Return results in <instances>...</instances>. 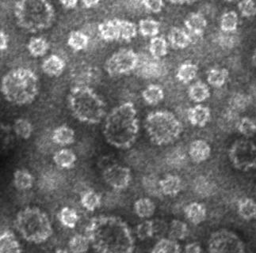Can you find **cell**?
<instances>
[{
    "instance_id": "cell-12",
    "label": "cell",
    "mask_w": 256,
    "mask_h": 253,
    "mask_svg": "<svg viewBox=\"0 0 256 253\" xmlns=\"http://www.w3.org/2000/svg\"><path fill=\"white\" fill-rule=\"evenodd\" d=\"M104 178L107 185L114 190L122 191L128 188L132 176L128 168L116 164L104 172Z\"/></svg>"
},
{
    "instance_id": "cell-24",
    "label": "cell",
    "mask_w": 256,
    "mask_h": 253,
    "mask_svg": "<svg viewBox=\"0 0 256 253\" xmlns=\"http://www.w3.org/2000/svg\"><path fill=\"white\" fill-rule=\"evenodd\" d=\"M189 227L188 224L181 220L174 219L169 224L168 236L172 240L178 242L184 241L189 236Z\"/></svg>"
},
{
    "instance_id": "cell-23",
    "label": "cell",
    "mask_w": 256,
    "mask_h": 253,
    "mask_svg": "<svg viewBox=\"0 0 256 253\" xmlns=\"http://www.w3.org/2000/svg\"><path fill=\"white\" fill-rule=\"evenodd\" d=\"M216 186L214 181L206 177H198L194 181V191L198 196L207 198L216 193Z\"/></svg>"
},
{
    "instance_id": "cell-44",
    "label": "cell",
    "mask_w": 256,
    "mask_h": 253,
    "mask_svg": "<svg viewBox=\"0 0 256 253\" xmlns=\"http://www.w3.org/2000/svg\"><path fill=\"white\" fill-rule=\"evenodd\" d=\"M14 131L18 137L23 139H29L32 135V126L29 120L18 119L14 124Z\"/></svg>"
},
{
    "instance_id": "cell-30",
    "label": "cell",
    "mask_w": 256,
    "mask_h": 253,
    "mask_svg": "<svg viewBox=\"0 0 256 253\" xmlns=\"http://www.w3.org/2000/svg\"><path fill=\"white\" fill-rule=\"evenodd\" d=\"M150 253H182V250L178 242L164 238L156 242Z\"/></svg>"
},
{
    "instance_id": "cell-15",
    "label": "cell",
    "mask_w": 256,
    "mask_h": 253,
    "mask_svg": "<svg viewBox=\"0 0 256 253\" xmlns=\"http://www.w3.org/2000/svg\"><path fill=\"white\" fill-rule=\"evenodd\" d=\"M240 119L239 112L232 110L228 107L219 116L218 126L223 132L231 133L237 130Z\"/></svg>"
},
{
    "instance_id": "cell-26",
    "label": "cell",
    "mask_w": 256,
    "mask_h": 253,
    "mask_svg": "<svg viewBox=\"0 0 256 253\" xmlns=\"http://www.w3.org/2000/svg\"><path fill=\"white\" fill-rule=\"evenodd\" d=\"M134 209L138 217L148 219L152 217L155 214L156 205L150 199L140 198L134 204Z\"/></svg>"
},
{
    "instance_id": "cell-54",
    "label": "cell",
    "mask_w": 256,
    "mask_h": 253,
    "mask_svg": "<svg viewBox=\"0 0 256 253\" xmlns=\"http://www.w3.org/2000/svg\"><path fill=\"white\" fill-rule=\"evenodd\" d=\"M184 253H204L201 245L198 242H192L185 246Z\"/></svg>"
},
{
    "instance_id": "cell-7",
    "label": "cell",
    "mask_w": 256,
    "mask_h": 253,
    "mask_svg": "<svg viewBox=\"0 0 256 253\" xmlns=\"http://www.w3.org/2000/svg\"><path fill=\"white\" fill-rule=\"evenodd\" d=\"M144 128L152 143L162 146L178 139L182 132V124L172 112L155 111L148 115Z\"/></svg>"
},
{
    "instance_id": "cell-52",
    "label": "cell",
    "mask_w": 256,
    "mask_h": 253,
    "mask_svg": "<svg viewBox=\"0 0 256 253\" xmlns=\"http://www.w3.org/2000/svg\"><path fill=\"white\" fill-rule=\"evenodd\" d=\"M238 9L241 15L252 17L256 15V2L252 0H244L238 3Z\"/></svg>"
},
{
    "instance_id": "cell-48",
    "label": "cell",
    "mask_w": 256,
    "mask_h": 253,
    "mask_svg": "<svg viewBox=\"0 0 256 253\" xmlns=\"http://www.w3.org/2000/svg\"><path fill=\"white\" fill-rule=\"evenodd\" d=\"M136 236L140 241L153 238L152 220H146L136 226Z\"/></svg>"
},
{
    "instance_id": "cell-34",
    "label": "cell",
    "mask_w": 256,
    "mask_h": 253,
    "mask_svg": "<svg viewBox=\"0 0 256 253\" xmlns=\"http://www.w3.org/2000/svg\"><path fill=\"white\" fill-rule=\"evenodd\" d=\"M58 219L64 227L66 228L73 229L76 227L80 217L75 209L64 207L60 211L58 214Z\"/></svg>"
},
{
    "instance_id": "cell-27",
    "label": "cell",
    "mask_w": 256,
    "mask_h": 253,
    "mask_svg": "<svg viewBox=\"0 0 256 253\" xmlns=\"http://www.w3.org/2000/svg\"><path fill=\"white\" fill-rule=\"evenodd\" d=\"M64 67V61L56 55H50L42 64L44 72L51 76H59L63 72Z\"/></svg>"
},
{
    "instance_id": "cell-56",
    "label": "cell",
    "mask_w": 256,
    "mask_h": 253,
    "mask_svg": "<svg viewBox=\"0 0 256 253\" xmlns=\"http://www.w3.org/2000/svg\"><path fill=\"white\" fill-rule=\"evenodd\" d=\"M8 36L4 31L0 32V48L2 51L6 50L8 48Z\"/></svg>"
},
{
    "instance_id": "cell-59",
    "label": "cell",
    "mask_w": 256,
    "mask_h": 253,
    "mask_svg": "<svg viewBox=\"0 0 256 253\" xmlns=\"http://www.w3.org/2000/svg\"><path fill=\"white\" fill-rule=\"evenodd\" d=\"M249 95H250V98H252V101H256V81L253 82V83L250 85Z\"/></svg>"
},
{
    "instance_id": "cell-50",
    "label": "cell",
    "mask_w": 256,
    "mask_h": 253,
    "mask_svg": "<svg viewBox=\"0 0 256 253\" xmlns=\"http://www.w3.org/2000/svg\"><path fill=\"white\" fill-rule=\"evenodd\" d=\"M93 74L92 69L86 67H78L74 73V77L76 81V86H88V84L92 79Z\"/></svg>"
},
{
    "instance_id": "cell-14",
    "label": "cell",
    "mask_w": 256,
    "mask_h": 253,
    "mask_svg": "<svg viewBox=\"0 0 256 253\" xmlns=\"http://www.w3.org/2000/svg\"><path fill=\"white\" fill-rule=\"evenodd\" d=\"M190 158L195 163H202L210 157L211 147L203 139H196L190 145L188 151Z\"/></svg>"
},
{
    "instance_id": "cell-37",
    "label": "cell",
    "mask_w": 256,
    "mask_h": 253,
    "mask_svg": "<svg viewBox=\"0 0 256 253\" xmlns=\"http://www.w3.org/2000/svg\"><path fill=\"white\" fill-rule=\"evenodd\" d=\"M168 44L162 36H155L150 40V52L153 58L160 59L168 53Z\"/></svg>"
},
{
    "instance_id": "cell-47",
    "label": "cell",
    "mask_w": 256,
    "mask_h": 253,
    "mask_svg": "<svg viewBox=\"0 0 256 253\" xmlns=\"http://www.w3.org/2000/svg\"><path fill=\"white\" fill-rule=\"evenodd\" d=\"M237 131L245 138H252L256 134V122L249 117H242Z\"/></svg>"
},
{
    "instance_id": "cell-58",
    "label": "cell",
    "mask_w": 256,
    "mask_h": 253,
    "mask_svg": "<svg viewBox=\"0 0 256 253\" xmlns=\"http://www.w3.org/2000/svg\"><path fill=\"white\" fill-rule=\"evenodd\" d=\"M100 3L98 0H84L82 4L86 8L93 7Z\"/></svg>"
},
{
    "instance_id": "cell-57",
    "label": "cell",
    "mask_w": 256,
    "mask_h": 253,
    "mask_svg": "<svg viewBox=\"0 0 256 253\" xmlns=\"http://www.w3.org/2000/svg\"><path fill=\"white\" fill-rule=\"evenodd\" d=\"M60 3H62L64 7L73 8L76 6L78 2H77L76 0H62V1H60Z\"/></svg>"
},
{
    "instance_id": "cell-53",
    "label": "cell",
    "mask_w": 256,
    "mask_h": 253,
    "mask_svg": "<svg viewBox=\"0 0 256 253\" xmlns=\"http://www.w3.org/2000/svg\"><path fill=\"white\" fill-rule=\"evenodd\" d=\"M142 2L146 10L153 13L160 12L164 5L161 0H144Z\"/></svg>"
},
{
    "instance_id": "cell-21",
    "label": "cell",
    "mask_w": 256,
    "mask_h": 253,
    "mask_svg": "<svg viewBox=\"0 0 256 253\" xmlns=\"http://www.w3.org/2000/svg\"><path fill=\"white\" fill-rule=\"evenodd\" d=\"M168 40L170 45L174 48H185L192 42V36L184 29L180 28H172L168 34Z\"/></svg>"
},
{
    "instance_id": "cell-45",
    "label": "cell",
    "mask_w": 256,
    "mask_h": 253,
    "mask_svg": "<svg viewBox=\"0 0 256 253\" xmlns=\"http://www.w3.org/2000/svg\"><path fill=\"white\" fill-rule=\"evenodd\" d=\"M120 39L123 40H132L138 34V28L134 22L126 20H119Z\"/></svg>"
},
{
    "instance_id": "cell-40",
    "label": "cell",
    "mask_w": 256,
    "mask_h": 253,
    "mask_svg": "<svg viewBox=\"0 0 256 253\" xmlns=\"http://www.w3.org/2000/svg\"><path fill=\"white\" fill-rule=\"evenodd\" d=\"M142 97L148 104L157 105L164 99V93L162 88L158 85H150L144 90Z\"/></svg>"
},
{
    "instance_id": "cell-9",
    "label": "cell",
    "mask_w": 256,
    "mask_h": 253,
    "mask_svg": "<svg viewBox=\"0 0 256 253\" xmlns=\"http://www.w3.org/2000/svg\"><path fill=\"white\" fill-rule=\"evenodd\" d=\"M228 157L236 170H253L256 168V145L248 139L236 140L230 147Z\"/></svg>"
},
{
    "instance_id": "cell-31",
    "label": "cell",
    "mask_w": 256,
    "mask_h": 253,
    "mask_svg": "<svg viewBox=\"0 0 256 253\" xmlns=\"http://www.w3.org/2000/svg\"><path fill=\"white\" fill-rule=\"evenodd\" d=\"M102 200V196L92 189H88L80 194L81 205L88 212H94L100 208Z\"/></svg>"
},
{
    "instance_id": "cell-46",
    "label": "cell",
    "mask_w": 256,
    "mask_h": 253,
    "mask_svg": "<svg viewBox=\"0 0 256 253\" xmlns=\"http://www.w3.org/2000/svg\"><path fill=\"white\" fill-rule=\"evenodd\" d=\"M218 44L220 47L226 49L235 48L239 44V36L235 32H220L216 37Z\"/></svg>"
},
{
    "instance_id": "cell-41",
    "label": "cell",
    "mask_w": 256,
    "mask_h": 253,
    "mask_svg": "<svg viewBox=\"0 0 256 253\" xmlns=\"http://www.w3.org/2000/svg\"><path fill=\"white\" fill-rule=\"evenodd\" d=\"M89 36L82 31H72L69 35L68 43L73 49L80 51L85 49L89 44Z\"/></svg>"
},
{
    "instance_id": "cell-51",
    "label": "cell",
    "mask_w": 256,
    "mask_h": 253,
    "mask_svg": "<svg viewBox=\"0 0 256 253\" xmlns=\"http://www.w3.org/2000/svg\"><path fill=\"white\" fill-rule=\"evenodd\" d=\"M153 238L160 240L168 234L169 225L162 219L152 220Z\"/></svg>"
},
{
    "instance_id": "cell-28",
    "label": "cell",
    "mask_w": 256,
    "mask_h": 253,
    "mask_svg": "<svg viewBox=\"0 0 256 253\" xmlns=\"http://www.w3.org/2000/svg\"><path fill=\"white\" fill-rule=\"evenodd\" d=\"M54 161L56 166L62 169H70L76 162L75 153L69 149H62L54 155Z\"/></svg>"
},
{
    "instance_id": "cell-18",
    "label": "cell",
    "mask_w": 256,
    "mask_h": 253,
    "mask_svg": "<svg viewBox=\"0 0 256 253\" xmlns=\"http://www.w3.org/2000/svg\"><path fill=\"white\" fill-rule=\"evenodd\" d=\"M161 193L164 196L174 197L177 196L182 189V182L181 178L178 176L169 175L166 176L164 179L160 181Z\"/></svg>"
},
{
    "instance_id": "cell-39",
    "label": "cell",
    "mask_w": 256,
    "mask_h": 253,
    "mask_svg": "<svg viewBox=\"0 0 256 253\" xmlns=\"http://www.w3.org/2000/svg\"><path fill=\"white\" fill-rule=\"evenodd\" d=\"M230 73L226 68H214L208 71L207 81L214 87L220 88L227 82Z\"/></svg>"
},
{
    "instance_id": "cell-33",
    "label": "cell",
    "mask_w": 256,
    "mask_h": 253,
    "mask_svg": "<svg viewBox=\"0 0 256 253\" xmlns=\"http://www.w3.org/2000/svg\"><path fill=\"white\" fill-rule=\"evenodd\" d=\"M90 246V241L85 234H76L68 242L69 252L71 253H86Z\"/></svg>"
},
{
    "instance_id": "cell-16",
    "label": "cell",
    "mask_w": 256,
    "mask_h": 253,
    "mask_svg": "<svg viewBox=\"0 0 256 253\" xmlns=\"http://www.w3.org/2000/svg\"><path fill=\"white\" fill-rule=\"evenodd\" d=\"M186 219L190 223L198 226L206 221L207 218V209L206 206L201 203L193 202L186 206L184 209Z\"/></svg>"
},
{
    "instance_id": "cell-13",
    "label": "cell",
    "mask_w": 256,
    "mask_h": 253,
    "mask_svg": "<svg viewBox=\"0 0 256 253\" xmlns=\"http://www.w3.org/2000/svg\"><path fill=\"white\" fill-rule=\"evenodd\" d=\"M185 25L193 41L194 37H199L204 32L207 26V20L202 13H192L186 18Z\"/></svg>"
},
{
    "instance_id": "cell-55",
    "label": "cell",
    "mask_w": 256,
    "mask_h": 253,
    "mask_svg": "<svg viewBox=\"0 0 256 253\" xmlns=\"http://www.w3.org/2000/svg\"><path fill=\"white\" fill-rule=\"evenodd\" d=\"M114 165H116V163L113 158H111L110 157H102L98 162V166L101 170H104V172Z\"/></svg>"
},
{
    "instance_id": "cell-42",
    "label": "cell",
    "mask_w": 256,
    "mask_h": 253,
    "mask_svg": "<svg viewBox=\"0 0 256 253\" xmlns=\"http://www.w3.org/2000/svg\"><path fill=\"white\" fill-rule=\"evenodd\" d=\"M28 49L34 56H42L48 49V42L42 37H32L28 43Z\"/></svg>"
},
{
    "instance_id": "cell-1",
    "label": "cell",
    "mask_w": 256,
    "mask_h": 253,
    "mask_svg": "<svg viewBox=\"0 0 256 253\" xmlns=\"http://www.w3.org/2000/svg\"><path fill=\"white\" fill-rule=\"evenodd\" d=\"M85 235L98 253H134L135 238L126 222L117 216L100 215L90 219Z\"/></svg>"
},
{
    "instance_id": "cell-17",
    "label": "cell",
    "mask_w": 256,
    "mask_h": 253,
    "mask_svg": "<svg viewBox=\"0 0 256 253\" xmlns=\"http://www.w3.org/2000/svg\"><path fill=\"white\" fill-rule=\"evenodd\" d=\"M188 117L192 125L203 128L210 120V110L208 107L198 105L188 110Z\"/></svg>"
},
{
    "instance_id": "cell-6",
    "label": "cell",
    "mask_w": 256,
    "mask_h": 253,
    "mask_svg": "<svg viewBox=\"0 0 256 253\" xmlns=\"http://www.w3.org/2000/svg\"><path fill=\"white\" fill-rule=\"evenodd\" d=\"M14 15L22 28L36 32L52 24L54 9L46 0H22L16 2Z\"/></svg>"
},
{
    "instance_id": "cell-8",
    "label": "cell",
    "mask_w": 256,
    "mask_h": 253,
    "mask_svg": "<svg viewBox=\"0 0 256 253\" xmlns=\"http://www.w3.org/2000/svg\"><path fill=\"white\" fill-rule=\"evenodd\" d=\"M245 245L236 233L220 229L211 234L208 241V253H245Z\"/></svg>"
},
{
    "instance_id": "cell-11",
    "label": "cell",
    "mask_w": 256,
    "mask_h": 253,
    "mask_svg": "<svg viewBox=\"0 0 256 253\" xmlns=\"http://www.w3.org/2000/svg\"><path fill=\"white\" fill-rule=\"evenodd\" d=\"M135 71L139 76L144 78H156L162 76L166 71L164 64L160 59L151 55H138V63Z\"/></svg>"
},
{
    "instance_id": "cell-10",
    "label": "cell",
    "mask_w": 256,
    "mask_h": 253,
    "mask_svg": "<svg viewBox=\"0 0 256 253\" xmlns=\"http://www.w3.org/2000/svg\"><path fill=\"white\" fill-rule=\"evenodd\" d=\"M138 63V54L130 48H122L111 55L105 67L110 75H119L136 70Z\"/></svg>"
},
{
    "instance_id": "cell-29",
    "label": "cell",
    "mask_w": 256,
    "mask_h": 253,
    "mask_svg": "<svg viewBox=\"0 0 256 253\" xmlns=\"http://www.w3.org/2000/svg\"><path fill=\"white\" fill-rule=\"evenodd\" d=\"M252 103V100L249 94L238 92L231 96L228 101V105L230 109L240 113L246 110Z\"/></svg>"
},
{
    "instance_id": "cell-25",
    "label": "cell",
    "mask_w": 256,
    "mask_h": 253,
    "mask_svg": "<svg viewBox=\"0 0 256 253\" xmlns=\"http://www.w3.org/2000/svg\"><path fill=\"white\" fill-rule=\"evenodd\" d=\"M54 143L62 147L72 144L75 140V132L68 126L62 125L54 130L52 134Z\"/></svg>"
},
{
    "instance_id": "cell-60",
    "label": "cell",
    "mask_w": 256,
    "mask_h": 253,
    "mask_svg": "<svg viewBox=\"0 0 256 253\" xmlns=\"http://www.w3.org/2000/svg\"><path fill=\"white\" fill-rule=\"evenodd\" d=\"M71 253L70 252L66 250H62V249H60V250H56L55 253Z\"/></svg>"
},
{
    "instance_id": "cell-20",
    "label": "cell",
    "mask_w": 256,
    "mask_h": 253,
    "mask_svg": "<svg viewBox=\"0 0 256 253\" xmlns=\"http://www.w3.org/2000/svg\"><path fill=\"white\" fill-rule=\"evenodd\" d=\"M0 253H22V248L12 231H2L0 236Z\"/></svg>"
},
{
    "instance_id": "cell-19",
    "label": "cell",
    "mask_w": 256,
    "mask_h": 253,
    "mask_svg": "<svg viewBox=\"0 0 256 253\" xmlns=\"http://www.w3.org/2000/svg\"><path fill=\"white\" fill-rule=\"evenodd\" d=\"M100 36L105 40H116L120 39L119 19L108 20L98 26Z\"/></svg>"
},
{
    "instance_id": "cell-22",
    "label": "cell",
    "mask_w": 256,
    "mask_h": 253,
    "mask_svg": "<svg viewBox=\"0 0 256 253\" xmlns=\"http://www.w3.org/2000/svg\"><path fill=\"white\" fill-rule=\"evenodd\" d=\"M237 213L245 221L256 219V202L253 199L244 197L237 203Z\"/></svg>"
},
{
    "instance_id": "cell-4",
    "label": "cell",
    "mask_w": 256,
    "mask_h": 253,
    "mask_svg": "<svg viewBox=\"0 0 256 253\" xmlns=\"http://www.w3.org/2000/svg\"><path fill=\"white\" fill-rule=\"evenodd\" d=\"M14 227L26 242L42 244L54 233L50 218L40 208L27 207L16 215Z\"/></svg>"
},
{
    "instance_id": "cell-35",
    "label": "cell",
    "mask_w": 256,
    "mask_h": 253,
    "mask_svg": "<svg viewBox=\"0 0 256 253\" xmlns=\"http://www.w3.org/2000/svg\"><path fill=\"white\" fill-rule=\"evenodd\" d=\"M239 25V16L234 10L226 12L220 17V26L222 32H236Z\"/></svg>"
},
{
    "instance_id": "cell-43",
    "label": "cell",
    "mask_w": 256,
    "mask_h": 253,
    "mask_svg": "<svg viewBox=\"0 0 256 253\" xmlns=\"http://www.w3.org/2000/svg\"><path fill=\"white\" fill-rule=\"evenodd\" d=\"M139 31L143 36L153 38L159 33L160 23L152 18L142 20L139 22Z\"/></svg>"
},
{
    "instance_id": "cell-3",
    "label": "cell",
    "mask_w": 256,
    "mask_h": 253,
    "mask_svg": "<svg viewBox=\"0 0 256 253\" xmlns=\"http://www.w3.org/2000/svg\"><path fill=\"white\" fill-rule=\"evenodd\" d=\"M1 89L8 101L16 105H26L38 93V80L29 69H14L2 78Z\"/></svg>"
},
{
    "instance_id": "cell-2",
    "label": "cell",
    "mask_w": 256,
    "mask_h": 253,
    "mask_svg": "<svg viewBox=\"0 0 256 253\" xmlns=\"http://www.w3.org/2000/svg\"><path fill=\"white\" fill-rule=\"evenodd\" d=\"M139 120L134 104L124 103L106 117L104 134L106 141L120 149L130 148L138 138Z\"/></svg>"
},
{
    "instance_id": "cell-49",
    "label": "cell",
    "mask_w": 256,
    "mask_h": 253,
    "mask_svg": "<svg viewBox=\"0 0 256 253\" xmlns=\"http://www.w3.org/2000/svg\"><path fill=\"white\" fill-rule=\"evenodd\" d=\"M160 180H157V178L152 176L144 177L143 181L144 188L148 194L159 197L162 195L160 186Z\"/></svg>"
},
{
    "instance_id": "cell-32",
    "label": "cell",
    "mask_w": 256,
    "mask_h": 253,
    "mask_svg": "<svg viewBox=\"0 0 256 253\" xmlns=\"http://www.w3.org/2000/svg\"><path fill=\"white\" fill-rule=\"evenodd\" d=\"M188 94L192 101L201 103L208 99L210 96V91L206 84L202 82H197L190 87Z\"/></svg>"
},
{
    "instance_id": "cell-36",
    "label": "cell",
    "mask_w": 256,
    "mask_h": 253,
    "mask_svg": "<svg viewBox=\"0 0 256 253\" xmlns=\"http://www.w3.org/2000/svg\"><path fill=\"white\" fill-rule=\"evenodd\" d=\"M198 71V67L194 63L186 62L178 67L176 76L180 82L188 83L194 79Z\"/></svg>"
},
{
    "instance_id": "cell-38",
    "label": "cell",
    "mask_w": 256,
    "mask_h": 253,
    "mask_svg": "<svg viewBox=\"0 0 256 253\" xmlns=\"http://www.w3.org/2000/svg\"><path fill=\"white\" fill-rule=\"evenodd\" d=\"M32 183V176L27 170H16L14 173V185L18 190L25 191L31 189Z\"/></svg>"
},
{
    "instance_id": "cell-5",
    "label": "cell",
    "mask_w": 256,
    "mask_h": 253,
    "mask_svg": "<svg viewBox=\"0 0 256 253\" xmlns=\"http://www.w3.org/2000/svg\"><path fill=\"white\" fill-rule=\"evenodd\" d=\"M69 105L77 120L98 124L105 116V104L88 86H76L69 95Z\"/></svg>"
}]
</instances>
